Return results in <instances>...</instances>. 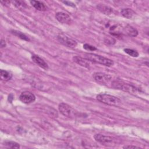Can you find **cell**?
<instances>
[{"label": "cell", "mask_w": 149, "mask_h": 149, "mask_svg": "<svg viewBox=\"0 0 149 149\" xmlns=\"http://www.w3.org/2000/svg\"><path fill=\"white\" fill-rule=\"evenodd\" d=\"M84 58L88 59L89 61L99 63L106 66H111L113 65V61L110 59L98 55L93 53H86L84 55Z\"/></svg>", "instance_id": "1"}, {"label": "cell", "mask_w": 149, "mask_h": 149, "mask_svg": "<svg viewBox=\"0 0 149 149\" xmlns=\"http://www.w3.org/2000/svg\"><path fill=\"white\" fill-rule=\"evenodd\" d=\"M111 86L115 89L120 90L130 94H136L140 92V90L136 87L128 83H126L122 81L114 80L112 81Z\"/></svg>", "instance_id": "2"}, {"label": "cell", "mask_w": 149, "mask_h": 149, "mask_svg": "<svg viewBox=\"0 0 149 149\" xmlns=\"http://www.w3.org/2000/svg\"><path fill=\"white\" fill-rule=\"evenodd\" d=\"M96 98L100 102L111 106L119 107L122 104V101L119 98L108 94H98Z\"/></svg>", "instance_id": "3"}, {"label": "cell", "mask_w": 149, "mask_h": 149, "mask_svg": "<svg viewBox=\"0 0 149 149\" xmlns=\"http://www.w3.org/2000/svg\"><path fill=\"white\" fill-rule=\"evenodd\" d=\"M59 111L60 112L64 115L65 116L70 118H74L77 116L78 113L77 112L73 109L72 107L69 105L68 104L62 102L59 105L58 107Z\"/></svg>", "instance_id": "4"}, {"label": "cell", "mask_w": 149, "mask_h": 149, "mask_svg": "<svg viewBox=\"0 0 149 149\" xmlns=\"http://www.w3.org/2000/svg\"><path fill=\"white\" fill-rule=\"evenodd\" d=\"M58 40L60 43L69 48H74L77 44L76 41L63 33H60L58 36Z\"/></svg>", "instance_id": "5"}, {"label": "cell", "mask_w": 149, "mask_h": 149, "mask_svg": "<svg viewBox=\"0 0 149 149\" xmlns=\"http://www.w3.org/2000/svg\"><path fill=\"white\" fill-rule=\"evenodd\" d=\"M93 77L96 82L101 84H107L112 79V77L109 74L102 72L94 73Z\"/></svg>", "instance_id": "6"}, {"label": "cell", "mask_w": 149, "mask_h": 149, "mask_svg": "<svg viewBox=\"0 0 149 149\" xmlns=\"http://www.w3.org/2000/svg\"><path fill=\"white\" fill-rule=\"evenodd\" d=\"M20 100L24 104H30L36 100L35 95L30 91H23L19 97Z\"/></svg>", "instance_id": "7"}, {"label": "cell", "mask_w": 149, "mask_h": 149, "mask_svg": "<svg viewBox=\"0 0 149 149\" xmlns=\"http://www.w3.org/2000/svg\"><path fill=\"white\" fill-rule=\"evenodd\" d=\"M55 18L58 22L62 23H69L71 20L69 15L63 12H57L55 15Z\"/></svg>", "instance_id": "8"}, {"label": "cell", "mask_w": 149, "mask_h": 149, "mask_svg": "<svg viewBox=\"0 0 149 149\" xmlns=\"http://www.w3.org/2000/svg\"><path fill=\"white\" fill-rule=\"evenodd\" d=\"M31 59L35 63H36L38 66H39L41 68L45 70H47L48 69V64L45 62V61L43 59L40 58L38 55H32Z\"/></svg>", "instance_id": "9"}, {"label": "cell", "mask_w": 149, "mask_h": 149, "mask_svg": "<svg viewBox=\"0 0 149 149\" xmlns=\"http://www.w3.org/2000/svg\"><path fill=\"white\" fill-rule=\"evenodd\" d=\"M73 60L78 65L84 68H88L90 65V61L85 58L79 56H74L73 57Z\"/></svg>", "instance_id": "10"}, {"label": "cell", "mask_w": 149, "mask_h": 149, "mask_svg": "<svg viewBox=\"0 0 149 149\" xmlns=\"http://www.w3.org/2000/svg\"><path fill=\"white\" fill-rule=\"evenodd\" d=\"M94 139L101 143H109L113 141V138L110 136H104L101 134H95L94 136Z\"/></svg>", "instance_id": "11"}, {"label": "cell", "mask_w": 149, "mask_h": 149, "mask_svg": "<svg viewBox=\"0 0 149 149\" xmlns=\"http://www.w3.org/2000/svg\"><path fill=\"white\" fill-rule=\"evenodd\" d=\"M123 31L125 34L130 37H136L138 35L137 30L130 25H127L125 28H123Z\"/></svg>", "instance_id": "12"}, {"label": "cell", "mask_w": 149, "mask_h": 149, "mask_svg": "<svg viewBox=\"0 0 149 149\" xmlns=\"http://www.w3.org/2000/svg\"><path fill=\"white\" fill-rule=\"evenodd\" d=\"M30 2L31 5H32V6L38 10L45 11L47 10V6L42 2L38 1H31Z\"/></svg>", "instance_id": "13"}, {"label": "cell", "mask_w": 149, "mask_h": 149, "mask_svg": "<svg viewBox=\"0 0 149 149\" xmlns=\"http://www.w3.org/2000/svg\"><path fill=\"white\" fill-rule=\"evenodd\" d=\"M121 14L123 17L129 19L133 18L136 15V13L130 8H125L122 9Z\"/></svg>", "instance_id": "14"}, {"label": "cell", "mask_w": 149, "mask_h": 149, "mask_svg": "<svg viewBox=\"0 0 149 149\" xmlns=\"http://www.w3.org/2000/svg\"><path fill=\"white\" fill-rule=\"evenodd\" d=\"M97 8L100 11H101L105 15H110L111 13H112L113 11L111 8L104 4H99L97 6Z\"/></svg>", "instance_id": "15"}, {"label": "cell", "mask_w": 149, "mask_h": 149, "mask_svg": "<svg viewBox=\"0 0 149 149\" xmlns=\"http://www.w3.org/2000/svg\"><path fill=\"white\" fill-rule=\"evenodd\" d=\"M12 77V74L5 70H1V80L5 81H7L10 80Z\"/></svg>", "instance_id": "16"}, {"label": "cell", "mask_w": 149, "mask_h": 149, "mask_svg": "<svg viewBox=\"0 0 149 149\" xmlns=\"http://www.w3.org/2000/svg\"><path fill=\"white\" fill-rule=\"evenodd\" d=\"M3 145L8 148H20V146L17 143L12 141H5L3 142Z\"/></svg>", "instance_id": "17"}, {"label": "cell", "mask_w": 149, "mask_h": 149, "mask_svg": "<svg viewBox=\"0 0 149 149\" xmlns=\"http://www.w3.org/2000/svg\"><path fill=\"white\" fill-rule=\"evenodd\" d=\"M11 33L13 34H14L15 36H17V37H19V38H21L23 40H25V41H29L30 40L27 36H26L24 34H23V33H22L20 31H16V30H12Z\"/></svg>", "instance_id": "18"}, {"label": "cell", "mask_w": 149, "mask_h": 149, "mask_svg": "<svg viewBox=\"0 0 149 149\" xmlns=\"http://www.w3.org/2000/svg\"><path fill=\"white\" fill-rule=\"evenodd\" d=\"M124 51L127 54L133 57H137L139 56V53L137 51L130 49V48H125L124 49Z\"/></svg>", "instance_id": "19"}, {"label": "cell", "mask_w": 149, "mask_h": 149, "mask_svg": "<svg viewBox=\"0 0 149 149\" xmlns=\"http://www.w3.org/2000/svg\"><path fill=\"white\" fill-rule=\"evenodd\" d=\"M14 5L18 9H24L27 7L26 4L24 2L22 1H15L13 2Z\"/></svg>", "instance_id": "20"}, {"label": "cell", "mask_w": 149, "mask_h": 149, "mask_svg": "<svg viewBox=\"0 0 149 149\" xmlns=\"http://www.w3.org/2000/svg\"><path fill=\"white\" fill-rule=\"evenodd\" d=\"M104 42L109 45H113L115 43V40L111 37H107L104 38Z\"/></svg>", "instance_id": "21"}, {"label": "cell", "mask_w": 149, "mask_h": 149, "mask_svg": "<svg viewBox=\"0 0 149 149\" xmlns=\"http://www.w3.org/2000/svg\"><path fill=\"white\" fill-rule=\"evenodd\" d=\"M83 48L87 50V51H91L97 50V48H95L94 46L89 45L88 44H84L83 45Z\"/></svg>", "instance_id": "22"}, {"label": "cell", "mask_w": 149, "mask_h": 149, "mask_svg": "<svg viewBox=\"0 0 149 149\" xmlns=\"http://www.w3.org/2000/svg\"><path fill=\"white\" fill-rule=\"evenodd\" d=\"M62 2L64 3L65 4H66L68 6H72V7H75L74 4L73 3H72V2H69V1H63Z\"/></svg>", "instance_id": "23"}, {"label": "cell", "mask_w": 149, "mask_h": 149, "mask_svg": "<svg viewBox=\"0 0 149 149\" xmlns=\"http://www.w3.org/2000/svg\"><path fill=\"white\" fill-rule=\"evenodd\" d=\"M0 45H1V48H3V47H6V42L4 40H1V44H0Z\"/></svg>", "instance_id": "24"}, {"label": "cell", "mask_w": 149, "mask_h": 149, "mask_svg": "<svg viewBox=\"0 0 149 149\" xmlns=\"http://www.w3.org/2000/svg\"><path fill=\"white\" fill-rule=\"evenodd\" d=\"M140 148V147H137L136 146H125L123 147V148Z\"/></svg>", "instance_id": "25"}]
</instances>
